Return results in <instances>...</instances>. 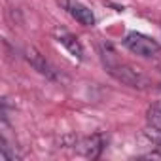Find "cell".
I'll use <instances>...</instances> for the list:
<instances>
[{
  "mask_svg": "<svg viewBox=\"0 0 161 161\" xmlns=\"http://www.w3.org/2000/svg\"><path fill=\"white\" fill-rule=\"evenodd\" d=\"M123 46L131 51V53H135V55H138V57H153V55H157L159 51H161V46L153 40V38H150V36H146V34H142V32H136V31H133V32H129L125 38H123Z\"/></svg>",
  "mask_w": 161,
  "mask_h": 161,
  "instance_id": "7a4b0ae2",
  "label": "cell"
},
{
  "mask_svg": "<svg viewBox=\"0 0 161 161\" xmlns=\"http://www.w3.org/2000/svg\"><path fill=\"white\" fill-rule=\"evenodd\" d=\"M76 152L80 155H84L87 159H99L101 153L104 152V146H106V136L103 133H95L91 136H86L84 140L76 142Z\"/></svg>",
  "mask_w": 161,
  "mask_h": 161,
  "instance_id": "3957f363",
  "label": "cell"
},
{
  "mask_svg": "<svg viewBox=\"0 0 161 161\" xmlns=\"http://www.w3.org/2000/svg\"><path fill=\"white\" fill-rule=\"evenodd\" d=\"M146 119H148V125H150V127L161 131V101L153 103V104L148 108V112H146Z\"/></svg>",
  "mask_w": 161,
  "mask_h": 161,
  "instance_id": "52a82bcc",
  "label": "cell"
},
{
  "mask_svg": "<svg viewBox=\"0 0 161 161\" xmlns=\"http://www.w3.org/2000/svg\"><path fill=\"white\" fill-rule=\"evenodd\" d=\"M27 61L31 63V66L34 68V70H38L42 76H46V78H49V80H57V72H55V68L36 51V49H27Z\"/></svg>",
  "mask_w": 161,
  "mask_h": 161,
  "instance_id": "5b68a950",
  "label": "cell"
},
{
  "mask_svg": "<svg viewBox=\"0 0 161 161\" xmlns=\"http://www.w3.org/2000/svg\"><path fill=\"white\" fill-rule=\"evenodd\" d=\"M108 72L121 82L123 86H129V87H135V89H144L150 86V80L148 76H144L138 68H133L131 64H121V63H108L106 64Z\"/></svg>",
  "mask_w": 161,
  "mask_h": 161,
  "instance_id": "6da1fadb",
  "label": "cell"
},
{
  "mask_svg": "<svg viewBox=\"0 0 161 161\" xmlns=\"http://www.w3.org/2000/svg\"><path fill=\"white\" fill-rule=\"evenodd\" d=\"M55 34H57V42L59 44H63L64 47H66V51L74 57V59H84V47H82V44H80V40L74 36V34H70V32H66V31H55Z\"/></svg>",
  "mask_w": 161,
  "mask_h": 161,
  "instance_id": "8992f818",
  "label": "cell"
},
{
  "mask_svg": "<svg viewBox=\"0 0 161 161\" xmlns=\"http://www.w3.org/2000/svg\"><path fill=\"white\" fill-rule=\"evenodd\" d=\"M63 6L80 25H84V27H93L95 25V15L86 4L78 2V0H63Z\"/></svg>",
  "mask_w": 161,
  "mask_h": 161,
  "instance_id": "277c9868",
  "label": "cell"
},
{
  "mask_svg": "<svg viewBox=\"0 0 161 161\" xmlns=\"http://www.w3.org/2000/svg\"><path fill=\"white\" fill-rule=\"evenodd\" d=\"M144 138L153 146V150L161 152V131H157V129H153V127H148V129L144 131Z\"/></svg>",
  "mask_w": 161,
  "mask_h": 161,
  "instance_id": "ba28073f",
  "label": "cell"
}]
</instances>
